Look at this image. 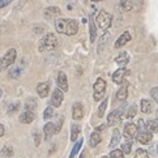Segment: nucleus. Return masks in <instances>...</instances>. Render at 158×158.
Returning <instances> with one entry per match:
<instances>
[{
	"instance_id": "obj_1",
	"label": "nucleus",
	"mask_w": 158,
	"mask_h": 158,
	"mask_svg": "<svg viewBox=\"0 0 158 158\" xmlns=\"http://www.w3.org/2000/svg\"><path fill=\"white\" fill-rule=\"evenodd\" d=\"M54 25L56 31L64 35H75L78 31V24L73 19H56Z\"/></svg>"
},
{
	"instance_id": "obj_2",
	"label": "nucleus",
	"mask_w": 158,
	"mask_h": 158,
	"mask_svg": "<svg viewBox=\"0 0 158 158\" xmlns=\"http://www.w3.org/2000/svg\"><path fill=\"white\" fill-rule=\"evenodd\" d=\"M58 46V38L54 33H47L46 35H43L41 38V41L38 43V50L41 52H44V51H51V50L56 48Z\"/></svg>"
},
{
	"instance_id": "obj_3",
	"label": "nucleus",
	"mask_w": 158,
	"mask_h": 158,
	"mask_svg": "<svg viewBox=\"0 0 158 158\" xmlns=\"http://www.w3.org/2000/svg\"><path fill=\"white\" fill-rule=\"evenodd\" d=\"M94 22H95V25H97L99 29L106 30V29H109V27L111 26L112 16L109 12H106V10H99L98 15L95 16Z\"/></svg>"
},
{
	"instance_id": "obj_4",
	"label": "nucleus",
	"mask_w": 158,
	"mask_h": 158,
	"mask_svg": "<svg viewBox=\"0 0 158 158\" xmlns=\"http://www.w3.org/2000/svg\"><path fill=\"white\" fill-rule=\"evenodd\" d=\"M16 58H17V51L15 48H9L5 55L0 59V72H3L8 68V67L12 65L15 61H16Z\"/></svg>"
},
{
	"instance_id": "obj_5",
	"label": "nucleus",
	"mask_w": 158,
	"mask_h": 158,
	"mask_svg": "<svg viewBox=\"0 0 158 158\" xmlns=\"http://www.w3.org/2000/svg\"><path fill=\"white\" fill-rule=\"evenodd\" d=\"M93 89H94L93 98H94V101H97V102H98L99 99L103 98V95L106 93V81L103 80V78H101V77L97 78V81L94 82Z\"/></svg>"
},
{
	"instance_id": "obj_6",
	"label": "nucleus",
	"mask_w": 158,
	"mask_h": 158,
	"mask_svg": "<svg viewBox=\"0 0 158 158\" xmlns=\"http://www.w3.org/2000/svg\"><path fill=\"white\" fill-rule=\"evenodd\" d=\"M123 111H124V109L122 107V109H119V110H114L112 112H110L109 118H107V126L112 127V126H116V124H119L122 122V114H123Z\"/></svg>"
},
{
	"instance_id": "obj_7",
	"label": "nucleus",
	"mask_w": 158,
	"mask_h": 158,
	"mask_svg": "<svg viewBox=\"0 0 158 158\" xmlns=\"http://www.w3.org/2000/svg\"><path fill=\"white\" fill-rule=\"evenodd\" d=\"M137 126H135L133 123H127L124 126V131H123V135L124 137L127 140H132L133 137H136V133H137Z\"/></svg>"
},
{
	"instance_id": "obj_8",
	"label": "nucleus",
	"mask_w": 158,
	"mask_h": 158,
	"mask_svg": "<svg viewBox=\"0 0 158 158\" xmlns=\"http://www.w3.org/2000/svg\"><path fill=\"white\" fill-rule=\"evenodd\" d=\"M63 98H64V95H63V92L58 88V89H55L52 94H51V106L54 107H59L61 105V102H63Z\"/></svg>"
},
{
	"instance_id": "obj_9",
	"label": "nucleus",
	"mask_w": 158,
	"mask_h": 158,
	"mask_svg": "<svg viewBox=\"0 0 158 158\" xmlns=\"http://www.w3.org/2000/svg\"><path fill=\"white\" fill-rule=\"evenodd\" d=\"M84 116V107L80 102H75L72 106V118L75 120H80Z\"/></svg>"
},
{
	"instance_id": "obj_10",
	"label": "nucleus",
	"mask_w": 158,
	"mask_h": 158,
	"mask_svg": "<svg viewBox=\"0 0 158 158\" xmlns=\"http://www.w3.org/2000/svg\"><path fill=\"white\" fill-rule=\"evenodd\" d=\"M61 15V10L58 7H48L44 9V19L46 20H56V17H59Z\"/></svg>"
},
{
	"instance_id": "obj_11",
	"label": "nucleus",
	"mask_w": 158,
	"mask_h": 158,
	"mask_svg": "<svg viewBox=\"0 0 158 158\" xmlns=\"http://www.w3.org/2000/svg\"><path fill=\"white\" fill-rule=\"evenodd\" d=\"M34 119H35V112L34 111H29V110H25L19 118L20 123H22V124H30Z\"/></svg>"
},
{
	"instance_id": "obj_12",
	"label": "nucleus",
	"mask_w": 158,
	"mask_h": 158,
	"mask_svg": "<svg viewBox=\"0 0 158 158\" xmlns=\"http://www.w3.org/2000/svg\"><path fill=\"white\" fill-rule=\"evenodd\" d=\"M136 140L140 144L148 145L152 143V140H153V135H152V132H149V131H143L136 136Z\"/></svg>"
},
{
	"instance_id": "obj_13",
	"label": "nucleus",
	"mask_w": 158,
	"mask_h": 158,
	"mask_svg": "<svg viewBox=\"0 0 158 158\" xmlns=\"http://www.w3.org/2000/svg\"><path fill=\"white\" fill-rule=\"evenodd\" d=\"M126 73H127L126 67H120V68L116 69L114 72V75H112V81H114L115 84H118V85H120V84L124 81V76H126Z\"/></svg>"
},
{
	"instance_id": "obj_14",
	"label": "nucleus",
	"mask_w": 158,
	"mask_h": 158,
	"mask_svg": "<svg viewBox=\"0 0 158 158\" xmlns=\"http://www.w3.org/2000/svg\"><path fill=\"white\" fill-rule=\"evenodd\" d=\"M131 34H129V31H124L123 34L116 39V42H115V44H114V47L115 48H120V47H123L124 44H127L129 41H131Z\"/></svg>"
},
{
	"instance_id": "obj_15",
	"label": "nucleus",
	"mask_w": 158,
	"mask_h": 158,
	"mask_svg": "<svg viewBox=\"0 0 158 158\" xmlns=\"http://www.w3.org/2000/svg\"><path fill=\"white\" fill-rule=\"evenodd\" d=\"M58 88L61 92H68V80L64 72H59L58 75Z\"/></svg>"
},
{
	"instance_id": "obj_16",
	"label": "nucleus",
	"mask_w": 158,
	"mask_h": 158,
	"mask_svg": "<svg viewBox=\"0 0 158 158\" xmlns=\"http://www.w3.org/2000/svg\"><path fill=\"white\" fill-rule=\"evenodd\" d=\"M37 93L41 98H46L50 93V84L48 82H39L37 86Z\"/></svg>"
},
{
	"instance_id": "obj_17",
	"label": "nucleus",
	"mask_w": 158,
	"mask_h": 158,
	"mask_svg": "<svg viewBox=\"0 0 158 158\" xmlns=\"http://www.w3.org/2000/svg\"><path fill=\"white\" fill-rule=\"evenodd\" d=\"M43 132H44V140H50L52 135H55V124L51 122L46 123L43 127Z\"/></svg>"
},
{
	"instance_id": "obj_18",
	"label": "nucleus",
	"mask_w": 158,
	"mask_h": 158,
	"mask_svg": "<svg viewBox=\"0 0 158 158\" xmlns=\"http://www.w3.org/2000/svg\"><path fill=\"white\" fill-rule=\"evenodd\" d=\"M128 97V85L127 84H124L123 86L119 88V90H118L116 93V99L119 101V102H123V101H126Z\"/></svg>"
},
{
	"instance_id": "obj_19",
	"label": "nucleus",
	"mask_w": 158,
	"mask_h": 158,
	"mask_svg": "<svg viewBox=\"0 0 158 158\" xmlns=\"http://www.w3.org/2000/svg\"><path fill=\"white\" fill-rule=\"evenodd\" d=\"M89 30H90V42H94L97 38V25L94 22V19L90 16L89 17Z\"/></svg>"
},
{
	"instance_id": "obj_20",
	"label": "nucleus",
	"mask_w": 158,
	"mask_h": 158,
	"mask_svg": "<svg viewBox=\"0 0 158 158\" xmlns=\"http://www.w3.org/2000/svg\"><path fill=\"white\" fill-rule=\"evenodd\" d=\"M140 110L143 111L144 114H149V112L153 111V103H152L149 99H141Z\"/></svg>"
},
{
	"instance_id": "obj_21",
	"label": "nucleus",
	"mask_w": 158,
	"mask_h": 158,
	"mask_svg": "<svg viewBox=\"0 0 158 158\" xmlns=\"http://www.w3.org/2000/svg\"><path fill=\"white\" fill-rule=\"evenodd\" d=\"M101 140H102V136H101V133L99 131H94L92 135H90V140H89V145L90 146H97L99 143H101Z\"/></svg>"
},
{
	"instance_id": "obj_22",
	"label": "nucleus",
	"mask_w": 158,
	"mask_h": 158,
	"mask_svg": "<svg viewBox=\"0 0 158 158\" xmlns=\"http://www.w3.org/2000/svg\"><path fill=\"white\" fill-rule=\"evenodd\" d=\"M115 61H116V64H119L120 67H126L128 64V61H129V56H128L127 52H120L115 58Z\"/></svg>"
},
{
	"instance_id": "obj_23",
	"label": "nucleus",
	"mask_w": 158,
	"mask_h": 158,
	"mask_svg": "<svg viewBox=\"0 0 158 158\" xmlns=\"http://www.w3.org/2000/svg\"><path fill=\"white\" fill-rule=\"evenodd\" d=\"M119 141H120V132L119 129H114V132H112V137H111V141L109 146L111 149H114L116 145H119Z\"/></svg>"
},
{
	"instance_id": "obj_24",
	"label": "nucleus",
	"mask_w": 158,
	"mask_h": 158,
	"mask_svg": "<svg viewBox=\"0 0 158 158\" xmlns=\"http://www.w3.org/2000/svg\"><path fill=\"white\" fill-rule=\"evenodd\" d=\"M145 124H146V129L149 132H158V119H150Z\"/></svg>"
},
{
	"instance_id": "obj_25",
	"label": "nucleus",
	"mask_w": 158,
	"mask_h": 158,
	"mask_svg": "<svg viewBox=\"0 0 158 158\" xmlns=\"http://www.w3.org/2000/svg\"><path fill=\"white\" fill-rule=\"evenodd\" d=\"M22 73V68L21 67H12L9 71H8V76L10 78H19Z\"/></svg>"
},
{
	"instance_id": "obj_26",
	"label": "nucleus",
	"mask_w": 158,
	"mask_h": 158,
	"mask_svg": "<svg viewBox=\"0 0 158 158\" xmlns=\"http://www.w3.org/2000/svg\"><path fill=\"white\" fill-rule=\"evenodd\" d=\"M25 109L29 110V111H34L37 109V101H35V98H33V97L27 98L26 102H25Z\"/></svg>"
},
{
	"instance_id": "obj_27",
	"label": "nucleus",
	"mask_w": 158,
	"mask_h": 158,
	"mask_svg": "<svg viewBox=\"0 0 158 158\" xmlns=\"http://www.w3.org/2000/svg\"><path fill=\"white\" fill-rule=\"evenodd\" d=\"M80 127L76 126V124H72L71 127V141H76L78 139V135H80Z\"/></svg>"
},
{
	"instance_id": "obj_28",
	"label": "nucleus",
	"mask_w": 158,
	"mask_h": 158,
	"mask_svg": "<svg viewBox=\"0 0 158 158\" xmlns=\"http://www.w3.org/2000/svg\"><path fill=\"white\" fill-rule=\"evenodd\" d=\"M120 7L123 8V10L129 12V10H132V8H133V0H122Z\"/></svg>"
},
{
	"instance_id": "obj_29",
	"label": "nucleus",
	"mask_w": 158,
	"mask_h": 158,
	"mask_svg": "<svg viewBox=\"0 0 158 158\" xmlns=\"http://www.w3.org/2000/svg\"><path fill=\"white\" fill-rule=\"evenodd\" d=\"M81 145H82V139H77V143L75 144V146H73V149H72L71 154H69L71 158L76 157V154H77L78 152H80V149H81Z\"/></svg>"
},
{
	"instance_id": "obj_30",
	"label": "nucleus",
	"mask_w": 158,
	"mask_h": 158,
	"mask_svg": "<svg viewBox=\"0 0 158 158\" xmlns=\"http://www.w3.org/2000/svg\"><path fill=\"white\" fill-rule=\"evenodd\" d=\"M122 152L124 154H129L131 153V150H132V141L131 140H128V141H126L123 145H122Z\"/></svg>"
},
{
	"instance_id": "obj_31",
	"label": "nucleus",
	"mask_w": 158,
	"mask_h": 158,
	"mask_svg": "<svg viewBox=\"0 0 158 158\" xmlns=\"http://www.w3.org/2000/svg\"><path fill=\"white\" fill-rule=\"evenodd\" d=\"M106 107H107V98H105V99L102 101V103H101V105H99V107H98V112H97L98 118H102V116L105 115Z\"/></svg>"
},
{
	"instance_id": "obj_32",
	"label": "nucleus",
	"mask_w": 158,
	"mask_h": 158,
	"mask_svg": "<svg viewBox=\"0 0 158 158\" xmlns=\"http://www.w3.org/2000/svg\"><path fill=\"white\" fill-rule=\"evenodd\" d=\"M135 158H149V153L146 149H143V148H139L135 153Z\"/></svg>"
},
{
	"instance_id": "obj_33",
	"label": "nucleus",
	"mask_w": 158,
	"mask_h": 158,
	"mask_svg": "<svg viewBox=\"0 0 158 158\" xmlns=\"http://www.w3.org/2000/svg\"><path fill=\"white\" fill-rule=\"evenodd\" d=\"M54 115V109H52V106H47L46 107V110H44L43 112V119L44 120H48V119H51Z\"/></svg>"
},
{
	"instance_id": "obj_34",
	"label": "nucleus",
	"mask_w": 158,
	"mask_h": 158,
	"mask_svg": "<svg viewBox=\"0 0 158 158\" xmlns=\"http://www.w3.org/2000/svg\"><path fill=\"white\" fill-rule=\"evenodd\" d=\"M136 112H137L136 106H131V107H129V109H128L127 114H126L127 119H133V118H135V115H136Z\"/></svg>"
},
{
	"instance_id": "obj_35",
	"label": "nucleus",
	"mask_w": 158,
	"mask_h": 158,
	"mask_svg": "<svg viewBox=\"0 0 158 158\" xmlns=\"http://www.w3.org/2000/svg\"><path fill=\"white\" fill-rule=\"evenodd\" d=\"M19 109H20V102L17 101V102H15V103H12L9 106V109H8V114L9 115H12V114H15V112H17L19 111Z\"/></svg>"
},
{
	"instance_id": "obj_36",
	"label": "nucleus",
	"mask_w": 158,
	"mask_h": 158,
	"mask_svg": "<svg viewBox=\"0 0 158 158\" xmlns=\"http://www.w3.org/2000/svg\"><path fill=\"white\" fill-rule=\"evenodd\" d=\"M124 153L122 152V149H114L110 153V158H123Z\"/></svg>"
},
{
	"instance_id": "obj_37",
	"label": "nucleus",
	"mask_w": 158,
	"mask_h": 158,
	"mask_svg": "<svg viewBox=\"0 0 158 158\" xmlns=\"http://www.w3.org/2000/svg\"><path fill=\"white\" fill-rule=\"evenodd\" d=\"M13 154V149L10 148V146H4L2 149V156L3 157H10Z\"/></svg>"
},
{
	"instance_id": "obj_38",
	"label": "nucleus",
	"mask_w": 158,
	"mask_h": 158,
	"mask_svg": "<svg viewBox=\"0 0 158 158\" xmlns=\"http://www.w3.org/2000/svg\"><path fill=\"white\" fill-rule=\"evenodd\" d=\"M150 97L153 98L154 102H157V103H158V86L152 88V90H150Z\"/></svg>"
},
{
	"instance_id": "obj_39",
	"label": "nucleus",
	"mask_w": 158,
	"mask_h": 158,
	"mask_svg": "<svg viewBox=\"0 0 158 158\" xmlns=\"http://www.w3.org/2000/svg\"><path fill=\"white\" fill-rule=\"evenodd\" d=\"M137 128L140 129L141 132L145 131V129H146V124H145V122H144L143 119H139V122H137Z\"/></svg>"
},
{
	"instance_id": "obj_40",
	"label": "nucleus",
	"mask_w": 158,
	"mask_h": 158,
	"mask_svg": "<svg viewBox=\"0 0 158 158\" xmlns=\"http://www.w3.org/2000/svg\"><path fill=\"white\" fill-rule=\"evenodd\" d=\"M12 2H13V0H0V8L7 7V5H9Z\"/></svg>"
},
{
	"instance_id": "obj_41",
	"label": "nucleus",
	"mask_w": 158,
	"mask_h": 158,
	"mask_svg": "<svg viewBox=\"0 0 158 158\" xmlns=\"http://www.w3.org/2000/svg\"><path fill=\"white\" fill-rule=\"evenodd\" d=\"M34 143H35V145L38 146L39 144H41V136H39V133L38 132H35L34 133Z\"/></svg>"
},
{
	"instance_id": "obj_42",
	"label": "nucleus",
	"mask_w": 158,
	"mask_h": 158,
	"mask_svg": "<svg viewBox=\"0 0 158 158\" xmlns=\"http://www.w3.org/2000/svg\"><path fill=\"white\" fill-rule=\"evenodd\" d=\"M3 135H4V126L3 124H0V137H2Z\"/></svg>"
},
{
	"instance_id": "obj_43",
	"label": "nucleus",
	"mask_w": 158,
	"mask_h": 158,
	"mask_svg": "<svg viewBox=\"0 0 158 158\" xmlns=\"http://www.w3.org/2000/svg\"><path fill=\"white\" fill-rule=\"evenodd\" d=\"M65 2H67V3H69V4H75L77 0H65Z\"/></svg>"
},
{
	"instance_id": "obj_44",
	"label": "nucleus",
	"mask_w": 158,
	"mask_h": 158,
	"mask_svg": "<svg viewBox=\"0 0 158 158\" xmlns=\"http://www.w3.org/2000/svg\"><path fill=\"white\" fill-rule=\"evenodd\" d=\"M135 2H136V4H139V5H141L144 3V0H135Z\"/></svg>"
},
{
	"instance_id": "obj_45",
	"label": "nucleus",
	"mask_w": 158,
	"mask_h": 158,
	"mask_svg": "<svg viewBox=\"0 0 158 158\" xmlns=\"http://www.w3.org/2000/svg\"><path fill=\"white\" fill-rule=\"evenodd\" d=\"M92 2H95V3H97V2H103V0H92Z\"/></svg>"
},
{
	"instance_id": "obj_46",
	"label": "nucleus",
	"mask_w": 158,
	"mask_h": 158,
	"mask_svg": "<svg viewBox=\"0 0 158 158\" xmlns=\"http://www.w3.org/2000/svg\"><path fill=\"white\" fill-rule=\"evenodd\" d=\"M2 95H3V92H2V89H0V98H2Z\"/></svg>"
},
{
	"instance_id": "obj_47",
	"label": "nucleus",
	"mask_w": 158,
	"mask_h": 158,
	"mask_svg": "<svg viewBox=\"0 0 158 158\" xmlns=\"http://www.w3.org/2000/svg\"><path fill=\"white\" fill-rule=\"evenodd\" d=\"M80 158H85V156H84V154H81V156H80Z\"/></svg>"
},
{
	"instance_id": "obj_48",
	"label": "nucleus",
	"mask_w": 158,
	"mask_h": 158,
	"mask_svg": "<svg viewBox=\"0 0 158 158\" xmlns=\"http://www.w3.org/2000/svg\"><path fill=\"white\" fill-rule=\"evenodd\" d=\"M157 119H158V110H157Z\"/></svg>"
},
{
	"instance_id": "obj_49",
	"label": "nucleus",
	"mask_w": 158,
	"mask_h": 158,
	"mask_svg": "<svg viewBox=\"0 0 158 158\" xmlns=\"http://www.w3.org/2000/svg\"><path fill=\"white\" fill-rule=\"evenodd\" d=\"M102 158H110V157H102Z\"/></svg>"
},
{
	"instance_id": "obj_50",
	"label": "nucleus",
	"mask_w": 158,
	"mask_h": 158,
	"mask_svg": "<svg viewBox=\"0 0 158 158\" xmlns=\"http://www.w3.org/2000/svg\"><path fill=\"white\" fill-rule=\"evenodd\" d=\"M157 152H158V145H157Z\"/></svg>"
}]
</instances>
